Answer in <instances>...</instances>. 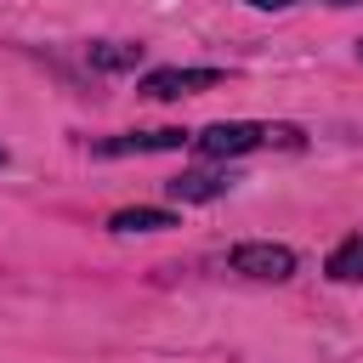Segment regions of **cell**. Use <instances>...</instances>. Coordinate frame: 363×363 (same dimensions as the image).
I'll list each match as a JSON object with an SVG mask.
<instances>
[{"mask_svg": "<svg viewBox=\"0 0 363 363\" xmlns=\"http://www.w3.org/2000/svg\"><path fill=\"white\" fill-rule=\"evenodd\" d=\"M267 142H284V147H301V130L295 125H255V119H221V125H204L193 136V147L204 159H238V153H255Z\"/></svg>", "mask_w": 363, "mask_h": 363, "instance_id": "cell-1", "label": "cell"}, {"mask_svg": "<svg viewBox=\"0 0 363 363\" xmlns=\"http://www.w3.org/2000/svg\"><path fill=\"white\" fill-rule=\"evenodd\" d=\"M227 74L221 68H153V74H142V96H153V102H176V96H193V91H210V85H221Z\"/></svg>", "mask_w": 363, "mask_h": 363, "instance_id": "cell-2", "label": "cell"}, {"mask_svg": "<svg viewBox=\"0 0 363 363\" xmlns=\"http://www.w3.org/2000/svg\"><path fill=\"white\" fill-rule=\"evenodd\" d=\"M227 267L233 272H244V278H289L295 272V250L289 244H267V238H255V244H238L233 255H227Z\"/></svg>", "mask_w": 363, "mask_h": 363, "instance_id": "cell-3", "label": "cell"}, {"mask_svg": "<svg viewBox=\"0 0 363 363\" xmlns=\"http://www.w3.org/2000/svg\"><path fill=\"white\" fill-rule=\"evenodd\" d=\"M187 142H193L187 130L159 125V130H125V136H102V142H96V153H102V159H119V153H176V147H187Z\"/></svg>", "mask_w": 363, "mask_h": 363, "instance_id": "cell-4", "label": "cell"}, {"mask_svg": "<svg viewBox=\"0 0 363 363\" xmlns=\"http://www.w3.org/2000/svg\"><path fill=\"white\" fill-rule=\"evenodd\" d=\"M164 187H170V199H182V204H210V199H221V193L233 187V176H221V170H182V176H170Z\"/></svg>", "mask_w": 363, "mask_h": 363, "instance_id": "cell-5", "label": "cell"}, {"mask_svg": "<svg viewBox=\"0 0 363 363\" xmlns=\"http://www.w3.org/2000/svg\"><path fill=\"white\" fill-rule=\"evenodd\" d=\"M113 233H164V227H182L176 210H159V204H130V210H113L108 216Z\"/></svg>", "mask_w": 363, "mask_h": 363, "instance_id": "cell-6", "label": "cell"}, {"mask_svg": "<svg viewBox=\"0 0 363 363\" xmlns=\"http://www.w3.org/2000/svg\"><path fill=\"white\" fill-rule=\"evenodd\" d=\"M85 62L102 68V74H125V68L142 62V45H130V40H96V45H85Z\"/></svg>", "mask_w": 363, "mask_h": 363, "instance_id": "cell-7", "label": "cell"}, {"mask_svg": "<svg viewBox=\"0 0 363 363\" xmlns=\"http://www.w3.org/2000/svg\"><path fill=\"white\" fill-rule=\"evenodd\" d=\"M323 272H329L335 284H363V233H352V238H340V244L329 250V261H323Z\"/></svg>", "mask_w": 363, "mask_h": 363, "instance_id": "cell-8", "label": "cell"}, {"mask_svg": "<svg viewBox=\"0 0 363 363\" xmlns=\"http://www.w3.org/2000/svg\"><path fill=\"white\" fill-rule=\"evenodd\" d=\"M255 11H284V6H295V0H250Z\"/></svg>", "mask_w": 363, "mask_h": 363, "instance_id": "cell-9", "label": "cell"}, {"mask_svg": "<svg viewBox=\"0 0 363 363\" xmlns=\"http://www.w3.org/2000/svg\"><path fill=\"white\" fill-rule=\"evenodd\" d=\"M329 6H352V0H329Z\"/></svg>", "mask_w": 363, "mask_h": 363, "instance_id": "cell-10", "label": "cell"}, {"mask_svg": "<svg viewBox=\"0 0 363 363\" xmlns=\"http://www.w3.org/2000/svg\"><path fill=\"white\" fill-rule=\"evenodd\" d=\"M0 164H6V147H0Z\"/></svg>", "mask_w": 363, "mask_h": 363, "instance_id": "cell-11", "label": "cell"}, {"mask_svg": "<svg viewBox=\"0 0 363 363\" xmlns=\"http://www.w3.org/2000/svg\"><path fill=\"white\" fill-rule=\"evenodd\" d=\"M357 51H363V45H357Z\"/></svg>", "mask_w": 363, "mask_h": 363, "instance_id": "cell-12", "label": "cell"}]
</instances>
